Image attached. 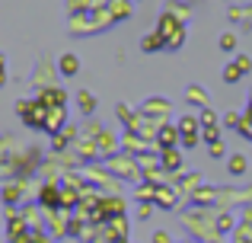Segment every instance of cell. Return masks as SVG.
Returning <instances> with one entry per match:
<instances>
[{"instance_id": "24", "label": "cell", "mask_w": 252, "mask_h": 243, "mask_svg": "<svg viewBox=\"0 0 252 243\" xmlns=\"http://www.w3.org/2000/svg\"><path fill=\"white\" fill-rule=\"evenodd\" d=\"M223 125H227V128H240V122H243V115L240 112H227V115H223V119H220Z\"/></svg>"}, {"instance_id": "15", "label": "cell", "mask_w": 252, "mask_h": 243, "mask_svg": "<svg viewBox=\"0 0 252 243\" xmlns=\"http://www.w3.org/2000/svg\"><path fill=\"white\" fill-rule=\"evenodd\" d=\"M157 205H163V208H172L176 205V189H169V186H157Z\"/></svg>"}, {"instance_id": "10", "label": "cell", "mask_w": 252, "mask_h": 243, "mask_svg": "<svg viewBox=\"0 0 252 243\" xmlns=\"http://www.w3.org/2000/svg\"><path fill=\"white\" fill-rule=\"evenodd\" d=\"M109 13L115 16V23H125V19H131V13H134V3L131 0H109Z\"/></svg>"}, {"instance_id": "30", "label": "cell", "mask_w": 252, "mask_h": 243, "mask_svg": "<svg viewBox=\"0 0 252 243\" xmlns=\"http://www.w3.org/2000/svg\"><path fill=\"white\" fill-rule=\"evenodd\" d=\"M211 157H223V144H220V141L211 144Z\"/></svg>"}, {"instance_id": "26", "label": "cell", "mask_w": 252, "mask_h": 243, "mask_svg": "<svg viewBox=\"0 0 252 243\" xmlns=\"http://www.w3.org/2000/svg\"><path fill=\"white\" fill-rule=\"evenodd\" d=\"M236 64H240L243 74H249V70H252V58L249 55H236Z\"/></svg>"}, {"instance_id": "12", "label": "cell", "mask_w": 252, "mask_h": 243, "mask_svg": "<svg viewBox=\"0 0 252 243\" xmlns=\"http://www.w3.org/2000/svg\"><path fill=\"white\" fill-rule=\"evenodd\" d=\"M160 163H163V170H166V173H182V157H179L176 147H172V150H163V154H160Z\"/></svg>"}, {"instance_id": "9", "label": "cell", "mask_w": 252, "mask_h": 243, "mask_svg": "<svg viewBox=\"0 0 252 243\" xmlns=\"http://www.w3.org/2000/svg\"><path fill=\"white\" fill-rule=\"evenodd\" d=\"M163 48H166V38H163L157 29H150L147 35L141 38V51L144 55H154V51H163Z\"/></svg>"}, {"instance_id": "2", "label": "cell", "mask_w": 252, "mask_h": 243, "mask_svg": "<svg viewBox=\"0 0 252 243\" xmlns=\"http://www.w3.org/2000/svg\"><path fill=\"white\" fill-rule=\"evenodd\" d=\"M157 32H160L163 38H166V51H179L185 45V23L182 19H176L172 13L163 10L160 13V19H157V26H154Z\"/></svg>"}, {"instance_id": "18", "label": "cell", "mask_w": 252, "mask_h": 243, "mask_svg": "<svg viewBox=\"0 0 252 243\" xmlns=\"http://www.w3.org/2000/svg\"><path fill=\"white\" fill-rule=\"evenodd\" d=\"M150 112L169 115V103L166 100H147V103H144V115H150Z\"/></svg>"}, {"instance_id": "22", "label": "cell", "mask_w": 252, "mask_h": 243, "mask_svg": "<svg viewBox=\"0 0 252 243\" xmlns=\"http://www.w3.org/2000/svg\"><path fill=\"white\" fill-rule=\"evenodd\" d=\"M220 48L223 51H233L236 48V32H230V29L223 32V35H220Z\"/></svg>"}, {"instance_id": "3", "label": "cell", "mask_w": 252, "mask_h": 243, "mask_svg": "<svg viewBox=\"0 0 252 243\" xmlns=\"http://www.w3.org/2000/svg\"><path fill=\"white\" fill-rule=\"evenodd\" d=\"M16 112H19V119H23L29 128H42L45 131V119H48V106H45L42 100H19L16 103Z\"/></svg>"}, {"instance_id": "31", "label": "cell", "mask_w": 252, "mask_h": 243, "mask_svg": "<svg viewBox=\"0 0 252 243\" xmlns=\"http://www.w3.org/2000/svg\"><path fill=\"white\" fill-rule=\"evenodd\" d=\"M246 29H252V3L246 6Z\"/></svg>"}, {"instance_id": "7", "label": "cell", "mask_w": 252, "mask_h": 243, "mask_svg": "<svg viewBox=\"0 0 252 243\" xmlns=\"http://www.w3.org/2000/svg\"><path fill=\"white\" fill-rule=\"evenodd\" d=\"M38 100H42L48 109H55V106H67V93H64L61 87H45V90H38Z\"/></svg>"}, {"instance_id": "8", "label": "cell", "mask_w": 252, "mask_h": 243, "mask_svg": "<svg viewBox=\"0 0 252 243\" xmlns=\"http://www.w3.org/2000/svg\"><path fill=\"white\" fill-rule=\"evenodd\" d=\"M77 70H80V58H77L74 51L58 55V74L61 77H77Z\"/></svg>"}, {"instance_id": "5", "label": "cell", "mask_w": 252, "mask_h": 243, "mask_svg": "<svg viewBox=\"0 0 252 243\" xmlns=\"http://www.w3.org/2000/svg\"><path fill=\"white\" fill-rule=\"evenodd\" d=\"M38 202H42L45 208H51V211H58V208H61V186H58V182H45L42 192H38Z\"/></svg>"}, {"instance_id": "13", "label": "cell", "mask_w": 252, "mask_h": 243, "mask_svg": "<svg viewBox=\"0 0 252 243\" xmlns=\"http://www.w3.org/2000/svg\"><path fill=\"white\" fill-rule=\"evenodd\" d=\"M185 100H189L191 106H198V109H208V90L198 87V83H191V87L185 90Z\"/></svg>"}, {"instance_id": "23", "label": "cell", "mask_w": 252, "mask_h": 243, "mask_svg": "<svg viewBox=\"0 0 252 243\" xmlns=\"http://www.w3.org/2000/svg\"><path fill=\"white\" fill-rule=\"evenodd\" d=\"M198 119H201V128H217V115L211 112V109H201Z\"/></svg>"}, {"instance_id": "16", "label": "cell", "mask_w": 252, "mask_h": 243, "mask_svg": "<svg viewBox=\"0 0 252 243\" xmlns=\"http://www.w3.org/2000/svg\"><path fill=\"white\" fill-rule=\"evenodd\" d=\"M74 135H77V128H70V125H67L61 135L51 138V147H55V150H67V147H70V138H74Z\"/></svg>"}, {"instance_id": "21", "label": "cell", "mask_w": 252, "mask_h": 243, "mask_svg": "<svg viewBox=\"0 0 252 243\" xmlns=\"http://www.w3.org/2000/svg\"><path fill=\"white\" fill-rule=\"evenodd\" d=\"M227 23H243L246 26V6H230L227 10Z\"/></svg>"}, {"instance_id": "28", "label": "cell", "mask_w": 252, "mask_h": 243, "mask_svg": "<svg viewBox=\"0 0 252 243\" xmlns=\"http://www.w3.org/2000/svg\"><path fill=\"white\" fill-rule=\"evenodd\" d=\"M201 138L211 144H217V128H201Z\"/></svg>"}, {"instance_id": "27", "label": "cell", "mask_w": 252, "mask_h": 243, "mask_svg": "<svg viewBox=\"0 0 252 243\" xmlns=\"http://www.w3.org/2000/svg\"><path fill=\"white\" fill-rule=\"evenodd\" d=\"M233 227V218L230 214H220V221H217V231H230Z\"/></svg>"}, {"instance_id": "20", "label": "cell", "mask_w": 252, "mask_h": 243, "mask_svg": "<svg viewBox=\"0 0 252 243\" xmlns=\"http://www.w3.org/2000/svg\"><path fill=\"white\" fill-rule=\"evenodd\" d=\"M243 77H246V74L240 70V64H236V61L223 68V80H227V83H236V80H243Z\"/></svg>"}, {"instance_id": "19", "label": "cell", "mask_w": 252, "mask_h": 243, "mask_svg": "<svg viewBox=\"0 0 252 243\" xmlns=\"http://www.w3.org/2000/svg\"><path fill=\"white\" fill-rule=\"evenodd\" d=\"M77 103H80L83 115H93V112H96V100H93V93H86V90H80V93H77Z\"/></svg>"}, {"instance_id": "6", "label": "cell", "mask_w": 252, "mask_h": 243, "mask_svg": "<svg viewBox=\"0 0 252 243\" xmlns=\"http://www.w3.org/2000/svg\"><path fill=\"white\" fill-rule=\"evenodd\" d=\"M176 141H182L179 125H160V128H157V144H160L163 150H172V147H176Z\"/></svg>"}, {"instance_id": "29", "label": "cell", "mask_w": 252, "mask_h": 243, "mask_svg": "<svg viewBox=\"0 0 252 243\" xmlns=\"http://www.w3.org/2000/svg\"><path fill=\"white\" fill-rule=\"evenodd\" d=\"M154 243H169V234L166 231H157L154 234Z\"/></svg>"}, {"instance_id": "25", "label": "cell", "mask_w": 252, "mask_h": 243, "mask_svg": "<svg viewBox=\"0 0 252 243\" xmlns=\"http://www.w3.org/2000/svg\"><path fill=\"white\" fill-rule=\"evenodd\" d=\"M3 199H6V205H13V202L19 199V186H13V182H6V192H3Z\"/></svg>"}, {"instance_id": "14", "label": "cell", "mask_w": 252, "mask_h": 243, "mask_svg": "<svg viewBox=\"0 0 252 243\" xmlns=\"http://www.w3.org/2000/svg\"><path fill=\"white\" fill-rule=\"evenodd\" d=\"M166 13H172V16H176V19H182V23H189L191 6L185 3V0H166Z\"/></svg>"}, {"instance_id": "4", "label": "cell", "mask_w": 252, "mask_h": 243, "mask_svg": "<svg viewBox=\"0 0 252 243\" xmlns=\"http://www.w3.org/2000/svg\"><path fill=\"white\" fill-rule=\"evenodd\" d=\"M67 125V106H55L48 109V119H45V131H51V138L61 135V128Z\"/></svg>"}, {"instance_id": "1", "label": "cell", "mask_w": 252, "mask_h": 243, "mask_svg": "<svg viewBox=\"0 0 252 243\" xmlns=\"http://www.w3.org/2000/svg\"><path fill=\"white\" fill-rule=\"evenodd\" d=\"M112 26H118V23L109 13V6L90 10V13H77V16L67 19V29L74 32V35H96V32H105V29H112Z\"/></svg>"}, {"instance_id": "11", "label": "cell", "mask_w": 252, "mask_h": 243, "mask_svg": "<svg viewBox=\"0 0 252 243\" xmlns=\"http://www.w3.org/2000/svg\"><path fill=\"white\" fill-rule=\"evenodd\" d=\"M109 167L115 170V173H122V176H134V157H125V154L109 157Z\"/></svg>"}, {"instance_id": "17", "label": "cell", "mask_w": 252, "mask_h": 243, "mask_svg": "<svg viewBox=\"0 0 252 243\" xmlns=\"http://www.w3.org/2000/svg\"><path fill=\"white\" fill-rule=\"evenodd\" d=\"M227 170L233 176H243V173H246V157H243V154H230L227 157Z\"/></svg>"}]
</instances>
